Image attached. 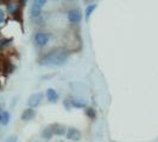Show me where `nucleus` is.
<instances>
[{
	"mask_svg": "<svg viewBox=\"0 0 158 142\" xmlns=\"http://www.w3.org/2000/svg\"><path fill=\"white\" fill-rule=\"evenodd\" d=\"M70 57V51L67 50L63 46L55 47L52 50H50L49 52L44 53L40 58V64L43 66L48 68H52V66H62L68 62Z\"/></svg>",
	"mask_w": 158,
	"mask_h": 142,
	"instance_id": "nucleus-1",
	"label": "nucleus"
},
{
	"mask_svg": "<svg viewBox=\"0 0 158 142\" xmlns=\"http://www.w3.org/2000/svg\"><path fill=\"white\" fill-rule=\"evenodd\" d=\"M50 39H51V34L45 31H37L33 36V43H35L36 46L40 47V49L47 46Z\"/></svg>",
	"mask_w": 158,
	"mask_h": 142,
	"instance_id": "nucleus-2",
	"label": "nucleus"
},
{
	"mask_svg": "<svg viewBox=\"0 0 158 142\" xmlns=\"http://www.w3.org/2000/svg\"><path fill=\"white\" fill-rule=\"evenodd\" d=\"M82 12L80 11L79 8H71L68 11V13H67V19H68V22L71 24V25H77V24L81 23V20H82Z\"/></svg>",
	"mask_w": 158,
	"mask_h": 142,
	"instance_id": "nucleus-3",
	"label": "nucleus"
},
{
	"mask_svg": "<svg viewBox=\"0 0 158 142\" xmlns=\"http://www.w3.org/2000/svg\"><path fill=\"white\" fill-rule=\"evenodd\" d=\"M44 98V95L43 93H33L32 95H30V97L27 98V105L30 108L36 109L37 107H40L42 101Z\"/></svg>",
	"mask_w": 158,
	"mask_h": 142,
	"instance_id": "nucleus-4",
	"label": "nucleus"
},
{
	"mask_svg": "<svg viewBox=\"0 0 158 142\" xmlns=\"http://www.w3.org/2000/svg\"><path fill=\"white\" fill-rule=\"evenodd\" d=\"M6 10L7 12L13 16L15 18H17V16H20L22 14V10H20V5L16 2V1H8L7 5H6Z\"/></svg>",
	"mask_w": 158,
	"mask_h": 142,
	"instance_id": "nucleus-5",
	"label": "nucleus"
},
{
	"mask_svg": "<svg viewBox=\"0 0 158 142\" xmlns=\"http://www.w3.org/2000/svg\"><path fill=\"white\" fill-rule=\"evenodd\" d=\"M65 136H67V139H68V140L76 142V141H80V140H81L82 134H81V132H80L77 128L71 127V128H68V129H67Z\"/></svg>",
	"mask_w": 158,
	"mask_h": 142,
	"instance_id": "nucleus-6",
	"label": "nucleus"
},
{
	"mask_svg": "<svg viewBox=\"0 0 158 142\" xmlns=\"http://www.w3.org/2000/svg\"><path fill=\"white\" fill-rule=\"evenodd\" d=\"M36 109H33V108H26V109H24L23 112H22V115H20V118H22V121L24 122H29V121H31L33 118L36 117Z\"/></svg>",
	"mask_w": 158,
	"mask_h": 142,
	"instance_id": "nucleus-7",
	"label": "nucleus"
},
{
	"mask_svg": "<svg viewBox=\"0 0 158 142\" xmlns=\"http://www.w3.org/2000/svg\"><path fill=\"white\" fill-rule=\"evenodd\" d=\"M45 97H47L48 102L50 103H56L60 100V95L54 88H48L45 91Z\"/></svg>",
	"mask_w": 158,
	"mask_h": 142,
	"instance_id": "nucleus-8",
	"label": "nucleus"
},
{
	"mask_svg": "<svg viewBox=\"0 0 158 142\" xmlns=\"http://www.w3.org/2000/svg\"><path fill=\"white\" fill-rule=\"evenodd\" d=\"M42 12H43V8H40V6L32 4L30 10H29V17H30V19H37V18H40L42 16Z\"/></svg>",
	"mask_w": 158,
	"mask_h": 142,
	"instance_id": "nucleus-9",
	"label": "nucleus"
},
{
	"mask_svg": "<svg viewBox=\"0 0 158 142\" xmlns=\"http://www.w3.org/2000/svg\"><path fill=\"white\" fill-rule=\"evenodd\" d=\"M70 107H74L76 109H86L87 108V101L83 98H71Z\"/></svg>",
	"mask_w": 158,
	"mask_h": 142,
	"instance_id": "nucleus-10",
	"label": "nucleus"
},
{
	"mask_svg": "<svg viewBox=\"0 0 158 142\" xmlns=\"http://www.w3.org/2000/svg\"><path fill=\"white\" fill-rule=\"evenodd\" d=\"M11 121V114L6 110H2L0 112V124L1 126H7Z\"/></svg>",
	"mask_w": 158,
	"mask_h": 142,
	"instance_id": "nucleus-11",
	"label": "nucleus"
},
{
	"mask_svg": "<svg viewBox=\"0 0 158 142\" xmlns=\"http://www.w3.org/2000/svg\"><path fill=\"white\" fill-rule=\"evenodd\" d=\"M40 135H42V137H43V139H45V140H50V139L54 136V128H52V124L47 127V128H44V129L42 130Z\"/></svg>",
	"mask_w": 158,
	"mask_h": 142,
	"instance_id": "nucleus-12",
	"label": "nucleus"
},
{
	"mask_svg": "<svg viewBox=\"0 0 158 142\" xmlns=\"http://www.w3.org/2000/svg\"><path fill=\"white\" fill-rule=\"evenodd\" d=\"M52 128H54V135L63 136V135L67 133V129H65V127L62 126V124L55 123V124H52Z\"/></svg>",
	"mask_w": 158,
	"mask_h": 142,
	"instance_id": "nucleus-13",
	"label": "nucleus"
},
{
	"mask_svg": "<svg viewBox=\"0 0 158 142\" xmlns=\"http://www.w3.org/2000/svg\"><path fill=\"white\" fill-rule=\"evenodd\" d=\"M96 7H98L96 4H90V5H88L87 7H86V10H85V18H86V20H88L92 17V14L94 13V11L96 10Z\"/></svg>",
	"mask_w": 158,
	"mask_h": 142,
	"instance_id": "nucleus-14",
	"label": "nucleus"
},
{
	"mask_svg": "<svg viewBox=\"0 0 158 142\" xmlns=\"http://www.w3.org/2000/svg\"><path fill=\"white\" fill-rule=\"evenodd\" d=\"M85 110H86V115H87L90 120H94V118L96 117V111H95L94 108H92V107H87Z\"/></svg>",
	"mask_w": 158,
	"mask_h": 142,
	"instance_id": "nucleus-15",
	"label": "nucleus"
},
{
	"mask_svg": "<svg viewBox=\"0 0 158 142\" xmlns=\"http://www.w3.org/2000/svg\"><path fill=\"white\" fill-rule=\"evenodd\" d=\"M48 1H49V0H33V2H32V4H35V5L40 6V8H43L48 4Z\"/></svg>",
	"mask_w": 158,
	"mask_h": 142,
	"instance_id": "nucleus-16",
	"label": "nucleus"
},
{
	"mask_svg": "<svg viewBox=\"0 0 158 142\" xmlns=\"http://www.w3.org/2000/svg\"><path fill=\"white\" fill-rule=\"evenodd\" d=\"M5 20H6V12H5V10L0 8V24H4Z\"/></svg>",
	"mask_w": 158,
	"mask_h": 142,
	"instance_id": "nucleus-17",
	"label": "nucleus"
},
{
	"mask_svg": "<svg viewBox=\"0 0 158 142\" xmlns=\"http://www.w3.org/2000/svg\"><path fill=\"white\" fill-rule=\"evenodd\" d=\"M17 141H18V136L17 135H11L4 142H17Z\"/></svg>",
	"mask_w": 158,
	"mask_h": 142,
	"instance_id": "nucleus-18",
	"label": "nucleus"
},
{
	"mask_svg": "<svg viewBox=\"0 0 158 142\" xmlns=\"http://www.w3.org/2000/svg\"><path fill=\"white\" fill-rule=\"evenodd\" d=\"M8 41H12V38H8V39H2L1 41H0V47H5V46H7L8 44Z\"/></svg>",
	"mask_w": 158,
	"mask_h": 142,
	"instance_id": "nucleus-19",
	"label": "nucleus"
},
{
	"mask_svg": "<svg viewBox=\"0 0 158 142\" xmlns=\"http://www.w3.org/2000/svg\"><path fill=\"white\" fill-rule=\"evenodd\" d=\"M27 1H29V0H18V4H19L20 6H25Z\"/></svg>",
	"mask_w": 158,
	"mask_h": 142,
	"instance_id": "nucleus-20",
	"label": "nucleus"
},
{
	"mask_svg": "<svg viewBox=\"0 0 158 142\" xmlns=\"http://www.w3.org/2000/svg\"><path fill=\"white\" fill-rule=\"evenodd\" d=\"M1 111H2V110H1V108H0V112H1Z\"/></svg>",
	"mask_w": 158,
	"mask_h": 142,
	"instance_id": "nucleus-21",
	"label": "nucleus"
},
{
	"mask_svg": "<svg viewBox=\"0 0 158 142\" xmlns=\"http://www.w3.org/2000/svg\"><path fill=\"white\" fill-rule=\"evenodd\" d=\"M36 142H38V141H36Z\"/></svg>",
	"mask_w": 158,
	"mask_h": 142,
	"instance_id": "nucleus-22",
	"label": "nucleus"
}]
</instances>
